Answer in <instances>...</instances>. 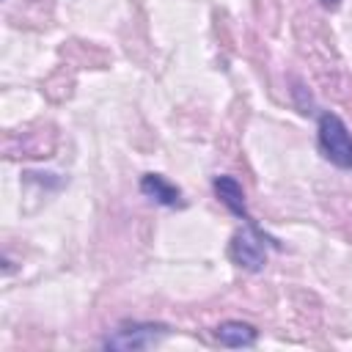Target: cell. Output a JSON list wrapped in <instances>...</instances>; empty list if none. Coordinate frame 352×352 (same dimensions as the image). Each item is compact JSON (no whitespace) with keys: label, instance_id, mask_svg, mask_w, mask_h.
<instances>
[{"label":"cell","instance_id":"4","mask_svg":"<svg viewBox=\"0 0 352 352\" xmlns=\"http://www.w3.org/2000/svg\"><path fill=\"white\" fill-rule=\"evenodd\" d=\"M140 192H143L146 198H151L154 204L168 206V209H182V206H184L182 190H179L173 182H168L165 176H160V173H146V176L140 179Z\"/></svg>","mask_w":352,"mask_h":352},{"label":"cell","instance_id":"1","mask_svg":"<svg viewBox=\"0 0 352 352\" xmlns=\"http://www.w3.org/2000/svg\"><path fill=\"white\" fill-rule=\"evenodd\" d=\"M316 140H319V151L324 154V160H330L336 168L352 170V132L336 113L319 116Z\"/></svg>","mask_w":352,"mask_h":352},{"label":"cell","instance_id":"3","mask_svg":"<svg viewBox=\"0 0 352 352\" xmlns=\"http://www.w3.org/2000/svg\"><path fill=\"white\" fill-rule=\"evenodd\" d=\"M165 336H168V327L160 322H124L102 341V346L118 349V352H138V349L154 346Z\"/></svg>","mask_w":352,"mask_h":352},{"label":"cell","instance_id":"5","mask_svg":"<svg viewBox=\"0 0 352 352\" xmlns=\"http://www.w3.org/2000/svg\"><path fill=\"white\" fill-rule=\"evenodd\" d=\"M212 187H214V195L220 198V204H223V206H226L231 214L242 217L245 223H256V220L250 217L248 206H245V192H242V184H239L234 176H214Z\"/></svg>","mask_w":352,"mask_h":352},{"label":"cell","instance_id":"6","mask_svg":"<svg viewBox=\"0 0 352 352\" xmlns=\"http://www.w3.org/2000/svg\"><path fill=\"white\" fill-rule=\"evenodd\" d=\"M217 341L223 346H231V349H242V346H253L256 338H258V330L248 322H223L217 330H214Z\"/></svg>","mask_w":352,"mask_h":352},{"label":"cell","instance_id":"2","mask_svg":"<svg viewBox=\"0 0 352 352\" xmlns=\"http://www.w3.org/2000/svg\"><path fill=\"white\" fill-rule=\"evenodd\" d=\"M267 245L278 248V242L272 236H267L256 223H248L245 231H236L231 236V245H228V256L236 267L242 270H250V272H258L264 264H267Z\"/></svg>","mask_w":352,"mask_h":352},{"label":"cell","instance_id":"7","mask_svg":"<svg viewBox=\"0 0 352 352\" xmlns=\"http://www.w3.org/2000/svg\"><path fill=\"white\" fill-rule=\"evenodd\" d=\"M341 0H322V6H327V8H336Z\"/></svg>","mask_w":352,"mask_h":352}]
</instances>
